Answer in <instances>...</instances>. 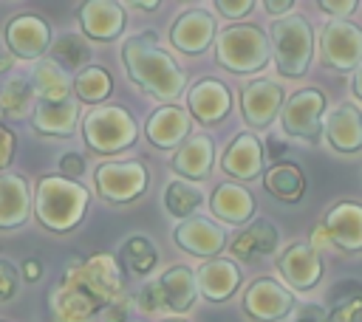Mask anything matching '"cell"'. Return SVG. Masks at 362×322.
<instances>
[{"mask_svg": "<svg viewBox=\"0 0 362 322\" xmlns=\"http://www.w3.org/2000/svg\"><path fill=\"white\" fill-rule=\"evenodd\" d=\"M156 282H158V291H161L164 311H170V314H187L195 305V297L201 294L198 291V277L187 266L167 268Z\"/></svg>", "mask_w": 362, "mask_h": 322, "instance_id": "24", "label": "cell"}, {"mask_svg": "<svg viewBox=\"0 0 362 322\" xmlns=\"http://www.w3.org/2000/svg\"><path fill=\"white\" fill-rule=\"evenodd\" d=\"M167 322H181V319H167Z\"/></svg>", "mask_w": 362, "mask_h": 322, "instance_id": "52", "label": "cell"}, {"mask_svg": "<svg viewBox=\"0 0 362 322\" xmlns=\"http://www.w3.org/2000/svg\"><path fill=\"white\" fill-rule=\"evenodd\" d=\"M122 65L133 85L158 102H173L181 96L187 76L181 65L158 48L153 31H141L122 42Z\"/></svg>", "mask_w": 362, "mask_h": 322, "instance_id": "1", "label": "cell"}, {"mask_svg": "<svg viewBox=\"0 0 362 322\" xmlns=\"http://www.w3.org/2000/svg\"><path fill=\"white\" fill-rule=\"evenodd\" d=\"M322 133L325 141L337 150V153H359L362 150V113L356 105H337L334 110H328V116L322 119Z\"/></svg>", "mask_w": 362, "mask_h": 322, "instance_id": "20", "label": "cell"}, {"mask_svg": "<svg viewBox=\"0 0 362 322\" xmlns=\"http://www.w3.org/2000/svg\"><path fill=\"white\" fill-rule=\"evenodd\" d=\"M195 277H198V291L209 302H226L240 285V268L223 257L206 260Z\"/></svg>", "mask_w": 362, "mask_h": 322, "instance_id": "26", "label": "cell"}, {"mask_svg": "<svg viewBox=\"0 0 362 322\" xmlns=\"http://www.w3.org/2000/svg\"><path fill=\"white\" fill-rule=\"evenodd\" d=\"M119 263H122V268H127L130 274L147 277V274L156 268V263H158V251H156V246H153L150 237H144V234H130V237L122 243V249H119Z\"/></svg>", "mask_w": 362, "mask_h": 322, "instance_id": "34", "label": "cell"}, {"mask_svg": "<svg viewBox=\"0 0 362 322\" xmlns=\"http://www.w3.org/2000/svg\"><path fill=\"white\" fill-rule=\"evenodd\" d=\"M277 243H280V232L269 220H255L243 232H238V237L229 243V251H232L235 260L255 263V260H263V257L274 254Z\"/></svg>", "mask_w": 362, "mask_h": 322, "instance_id": "27", "label": "cell"}, {"mask_svg": "<svg viewBox=\"0 0 362 322\" xmlns=\"http://www.w3.org/2000/svg\"><path fill=\"white\" fill-rule=\"evenodd\" d=\"M263 8H266L269 14H286V17H288V11L294 8V3H291V0H266Z\"/></svg>", "mask_w": 362, "mask_h": 322, "instance_id": "48", "label": "cell"}, {"mask_svg": "<svg viewBox=\"0 0 362 322\" xmlns=\"http://www.w3.org/2000/svg\"><path fill=\"white\" fill-rule=\"evenodd\" d=\"M127 322H139V319H127Z\"/></svg>", "mask_w": 362, "mask_h": 322, "instance_id": "53", "label": "cell"}, {"mask_svg": "<svg viewBox=\"0 0 362 322\" xmlns=\"http://www.w3.org/2000/svg\"><path fill=\"white\" fill-rule=\"evenodd\" d=\"M11 62H14L11 54H3V51H0V73H6V71L11 68Z\"/></svg>", "mask_w": 362, "mask_h": 322, "instance_id": "50", "label": "cell"}, {"mask_svg": "<svg viewBox=\"0 0 362 322\" xmlns=\"http://www.w3.org/2000/svg\"><path fill=\"white\" fill-rule=\"evenodd\" d=\"M320 243H331L342 251H362V203L356 201L334 203L314 229V246Z\"/></svg>", "mask_w": 362, "mask_h": 322, "instance_id": "9", "label": "cell"}, {"mask_svg": "<svg viewBox=\"0 0 362 322\" xmlns=\"http://www.w3.org/2000/svg\"><path fill=\"white\" fill-rule=\"evenodd\" d=\"M189 110L178 107V105H161L158 110H153L147 116L144 133L147 141L158 150H178L184 144V138L189 136Z\"/></svg>", "mask_w": 362, "mask_h": 322, "instance_id": "19", "label": "cell"}, {"mask_svg": "<svg viewBox=\"0 0 362 322\" xmlns=\"http://www.w3.org/2000/svg\"><path fill=\"white\" fill-rule=\"evenodd\" d=\"M173 169L184 178V181H201L209 175L212 164H215V144L209 136L198 133V136H189L173 155Z\"/></svg>", "mask_w": 362, "mask_h": 322, "instance_id": "25", "label": "cell"}, {"mask_svg": "<svg viewBox=\"0 0 362 322\" xmlns=\"http://www.w3.org/2000/svg\"><path fill=\"white\" fill-rule=\"evenodd\" d=\"M263 161L266 150L260 138L255 133H238L221 155V169L235 181H255L263 172Z\"/></svg>", "mask_w": 362, "mask_h": 322, "instance_id": "17", "label": "cell"}, {"mask_svg": "<svg viewBox=\"0 0 362 322\" xmlns=\"http://www.w3.org/2000/svg\"><path fill=\"white\" fill-rule=\"evenodd\" d=\"M82 138L102 155L127 150L136 141V119L119 105H99L82 119Z\"/></svg>", "mask_w": 362, "mask_h": 322, "instance_id": "6", "label": "cell"}, {"mask_svg": "<svg viewBox=\"0 0 362 322\" xmlns=\"http://www.w3.org/2000/svg\"><path fill=\"white\" fill-rule=\"evenodd\" d=\"M88 189L71 178L62 175H45L37 181L34 192V212L40 223L51 232H68L74 229L85 209H88Z\"/></svg>", "mask_w": 362, "mask_h": 322, "instance_id": "2", "label": "cell"}, {"mask_svg": "<svg viewBox=\"0 0 362 322\" xmlns=\"http://www.w3.org/2000/svg\"><path fill=\"white\" fill-rule=\"evenodd\" d=\"M187 110L201 124H218L232 110V93L223 82H218L212 76H201L187 90Z\"/></svg>", "mask_w": 362, "mask_h": 322, "instance_id": "15", "label": "cell"}, {"mask_svg": "<svg viewBox=\"0 0 362 322\" xmlns=\"http://www.w3.org/2000/svg\"><path fill=\"white\" fill-rule=\"evenodd\" d=\"M79 121V105L76 99H65V102H37L34 113H31V124L40 136H71L74 127Z\"/></svg>", "mask_w": 362, "mask_h": 322, "instance_id": "28", "label": "cell"}, {"mask_svg": "<svg viewBox=\"0 0 362 322\" xmlns=\"http://www.w3.org/2000/svg\"><path fill=\"white\" fill-rule=\"evenodd\" d=\"M320 59L331 71H351L362 65V28L351 20H328L317 37Z\"/></svg>", "mask_w": 362, "mask_h": 322, "instance_id": "8", "label": "cell"}, {"mask_svg": "<svg viewBox=\"0 0 362 322\" xmlns=\"http://www.w3.org/2000/svg\"><path fill=\"white\" fill-rule=\"evenodd\" d=\"M65 282L79 285L82 291H88L102 308H107L110 302H116L119 297H124V274H122V263L113 254H90V257H79L74 254L65 263L62 277Z\"/></svg>", "mask_w": 362, "mask_h": 322, "instance_id": "3", "label": "cell"}, {"mask_svg": "<svg viewBox=\"0 0 362 322\" xmlns=\"http://www.w3.org/2000/svg\"><path fill=\"white\" fill-rule=\"evenodd\" d=\"M272 54V40L257 25H229L215 37V62L232 73L263 71Z\"/></svg>", "mask_w": 362, "mask_h": 322, "instance_id": "5", "label": "cell"}, {"mask_svg": "<svg viewBox=\"0 0 362 322\" xmlns=\"http://www.w3.org/2000/svg\"><path fill=\"white\" fill-rule=\"evenodd\" d=\"M34 107H37V93H34L31 79L8 76L0 82V116L17 121V119L31 116Z\"/></svg>", "mask_w": 362, "mask_h": 322, "instance_id": "32", "label": "cell"}, {"mask_svg": "<svg viewBox=\"0 0 362 322\" xmlns=\"http://www.w3.org/2000/svg\"><path fill=\"white\" fill-rule=\"evenodd\" d=\"M31 85H34L37 102H65V99H74L71 96L74 79H68V71L62 65H57L54 59L34 62Z\"/></svg>", "mask_w": 362, "mask_h": 322, "instance_id": "30", "label": "cell"}, {"mask_svg": "<svg viewBox=\"0 0 362 322\" xmlns=\"http://www.w3.org/2000/svg\"><path fill=\"white\" fill-rule=\"evenodd\" d=\"M325 322H362V282H337V288L331 291Z\"/></svg>", "mask_w": 362, "mask_h": 322, "instance_id": "33", "label": "cell"}, {"mask_svg": "<svg viewBox=\"0 0 362 322\" xmlns=\"http://www.w3.org/2000/svg\"><path fill=\"white\" fill-rule=\"evenodd\" d=\"M82 34L99 42H110L124 31V8L113 0H90L79 6Z\"/></svg>", "mask_w": 362, "mask_h": 322, "instance_id": "22", "label": "cell"}, {"mask_svg": "<svg viewBox=\"0 0 362 322\" xmlns=\"http://www.w3.org/2000/svg\"><path fill=\"white\" fill-rule=\"evenodd\" d=\"M351 90H354V96L362 102V65L356 68V73H354V82H351Z\"/></svg>", "mask_w": 362, "mask_h": 322, "instance_id": "49", "label": "cell"}, {"mask_svg": "<svg viewBox=\"0 0 362 322\" xmlns=\"http://www.w3.org/2000/svg\"><path fill=\"white\" fill-rule=\"evenodd\" d=\"M110 90H113V79L99 65H88L74 76V93L79 102H90V105L105 102L110 96Z\"/></svg>", "mask_w": 362, "mask_h": 322, "instance_id": "35", "label": "cell"}, {"mask_svg": "<svg viewBox=\"0 0 362 322\" xmlns=\"http://www.w3.org/2000/svg\"><path fill=\"white\" fill-rule=\"evenodd\" d=\"M96 195L105 198L107 203H130L144 195L150 175L147 167L133 158V161H105L93 172Z\"/></svg>", "mask_w": 362, "mask_h": 322, "instance_id": "7", "label": "cell"}, {"mask_svg": "<svg viewBox=\"0 0 362 322\" xmlns=\"http://www.w3.org/2000/svg\"><path fill=\"white\" fill-rule=\"evenodd\" d=\"M269 37H272V54H274L277 71L288 79L305 76L314 54V31L308 20L300 14L277 17L269 28Z\"/></svg>", "mask_w": 362, "mask_h": 322, "instance_id": "4", "label": "cell"}, {"mask_svg": "<svg viewBox=\"0 0 362 322\" xmlns=\"http://www.w3.org/2000/svg\"><path fill=\"white\" fill-rule=\"evenodd\" d=\"M322 113H325V96L317 88H303L297 90L280 113V124L288 136L314 141L322 133Z\"/></svg>", "mask_w": 362, "mask_h": 322, "instance_id": "11", "label": "cell"}, {"mask_svg": "<svg viewBox=\"0 0 362 322\" xmlns=\"http://www.w3.org/2000/svg\"><path fill=\"white\" fill-rule=\"evenodd\" d=\"M130 305H133V299L124 294V297H119L116 302H110L107 308H105V322H127V311H130Z\"/></svg>", "mask_w": 362, "mask_h": 322, "instance_id": "43", "label": "cell"}, {"mask_svg": "<svg viewBox=\"0 0 362 322\" xmlns=\"http://www.w3.org/2000/svg\"><path fill=\"white\" fill-rule=\"evenodd\" d=\"M240 113L243 121L255 130L269 127L283 113V88L272 79H252L240 90Z\"/></svg>", "mask_w": 362, "mask_h": 322, "instance_id": "13", "label": "cell"}, {"mask_svg": "<svg viewBox=\"0 0 362 322\" xmlns=\"http://www.w3.org/2000/svg\"><path fill=\"white\" fill-rule=\"evenodd\" d=\"M0 322H3V319H0Z\"/></svg>", "mask_w": 362, "mask_h": 322, "instance_id": "54", "label": "cell"}, {"mask_svg": "<svg viewBox=\"0 0 362 322\" xmlns=\"http://www.w3.org/2000/svg\"><path fill=\"white\" fill-rule=\"evenodd\" d=\"M266 147H269V150H266V155H269V158H272L274 164H280V158H283V153L288 150V147H286V144H283V141H280L277 136H269V141H266Z\"/></svg>", "mask_w": 362, "mask_h": 322, "instance_id": "45", "label": "cell"}, {"mask_svg": "<svg viewBox=\"0 0 362 322\" xmlns=\"http://www.w3.org/2000/svg\"><path fill=\"white\" fill-rule=\"evenodd\" d=\"M294 311V294L272 277H257L243 291V314L255 322H280Z\"/></svg>", "mask_w": 362, "mask_h": 322, "instance_id": "10", "label": "cell"}, {"mask_svg": "<svg viewBox=\"0 0 362 322\" xmlns=\"http://www.w3.org/2000/svg\"><path fill=\"white\" fill-rule=\"evenodd\" d=\"M198 203H201V189L187 184L184 178H175V181H170L164 186V206H167V212L173 217H184L187 220L198 209Z\"/></svg>", "mask_w": 362, "mask_h": 322, "instance_id": "37", "label": "cell"}, {"mask_svg": "<svg viewBox=\"0 0 362 322\" xmlns=\"http://www.w3.org/2000/svg\"><path fill=\"white\" fill-rule=\"evenodd\" d=\"M170 42L181 54H189V56L204 54L215 42V20H212V14H206L204 8L181 11L170 25Z\"/></svg>", "mask_w": 362, "mask_h": 322, "instance_id": "16", "label": "cell"}, {"mask_svg": "<svg viewBox=\"0 0 362 322\" xmlns=\"http://www.w3.org/2000/svg\"><path fill=\"white\" fill-rule=\"evenodd\" d=\"M209 209L218 220L223 223H246L252 215H255V198L249 189H243L240 184H218L212 198H209Z\"/></svg>", "mask_w": 362, "mask_h": 322, "instance_id": "29", "label": "cell"}, {"mask_svg": "<svg viewBox=\"0 0 362 322\" xmlns=\"http://www.w3.org/2000/svg\"><path fill=\"white\" fill-rule=\"evenodd\" d=\"M48 308H51V319L54 322H90L96 316V311H102V305L82 291L74 282L59 280L48 297Z\"/></svg>", "mask_w": 362, "mask_h": 322, "instance_id": "21", "label": "cell"}, {"mask_svg": "<svg viewBox=\"0 0 362 322\" xmlns=\"http://www.w3.org/2000/svg\"><path fill=\"white\" fill-rule=\"evenodd\" d=\"M136 8H141V11H156L158 8V3L156 0H147V3H133Z\"/></svg>", "mask_w": 362, "mask_h": 322, "instance_id": "51", "label": "cell"}, {"mask_svg": "<svg viewBox=\"0 0 362 322\" xmlns=\"http://www.w3.org/2000/svg\"><path fill=\"white\" fill-rule=\"evenodd\" d=\"M215 8L229 20H240L255 8V0H215Z\"/></svg>", "mask_w": 362, "mask_h": 322, "instance_id": "40", "label": "cell"}, {"mask_svg": "<svg viewBox=\"0 0 362 322\" xmlns=\"http://www.w3.org/2000/svg\"><path fill=\"white\" fill-rule=\"evenodd\" d=\"M11 158H14V136L0 124V172L11 164Z\"/></svg>", "mask_w": 362, "mask_h": 322, "instance_id": "44", "label": "cell"}, {"mask_svg": "<svg viewBox=\"0 0 362 322\" xmlns=\"http://www.w3.org/2000/svg\"><path fill=\"white\" fill-rule=\"evenodd\" d=\"M6 48L17 59H42L51 51V25L37 14H14L3 31Z\"/></svg>", "mask_w": 362, "mask_h": 322, "instance_id": "12", "label": "cell"}, {"mask_svg": "<svg viewBox=\"0 0 362 322\" xmlns=\"http://www.w3.org/2000/svg\"><path fill=\"white\" fill-rule=\"evenodd\" d=\"M34 195L28 181L14 172H0V229H17L28 220Z\"/></svg>", "mask_w": 362, "mask_h": 322, "instance_id": "23", "label": "cell"}, {"mask_svg": "<svg viewBox=\"0 0 362 322\" xmlns=\"http://www.w3.org/2000/svg\"><path fill=\"white\" fill-rule=\"evenodd\" d=\"M317 6H320L322 11H328V14H334L337 20H345L348 14L356 11V0H320Z\"/></svg>", "mask_w": 362, "mask_h": 322, "instance_id": "42", "label": "cell"}, {"mask_svg": "<svg viewBox=\"0 0 362 322\" xmlns=\"http://www.w3.org/2000/svg\"><path fill=\"white\" fill-rule=\"evenodd\" d=\"M42 277V266H40V260H25L23 263V280H28V282H37Z\"/></svg>", "mask_w": 362, "mask_h": 322, "instance_id": "46", "label": "cell"}, {"mask_svg": "<svg viewBox=\"0 0 362 322\" xmlns=\"http://www.w3.org/2000/svg\"><path fill=\"white\" fill-rule=\"evenodd\" d=\"M277 271L294 291H311L322 280V260L314 243H291L277 257Z\"/></svg>", "mask_w": 362, "mask_h": 322, "instance_id": "14", "label": "cell"}, {"mask_svg": "<svg viewBox=\"0 0 362 322\" xmlns=\"http://www.w3.org/2000/svg\"><path fill=\"white\" fill-rule=\"evenodd\" d=\"M59 172H62V178H71V181L79 178L85 172V158L76 155V153H65L59 158Z\"/></svg>", "mask_w": 362, "mask_h": 322, "instance_id": "41", "label": "cell"}, {"mask_svg": "<svg viewBox=\"0 0 362 322\" xmlns=\"http://www.w3.org/2000/svg\"><path fill=\"white\" fill-rule=\"evenodd\" d=\"M263 186L269 195H274L283 203H297L305 195V172L294 161H280L272 164L263 172Z\"/></svg>", "mask_w": 362, "mask_h": 322, "instance_id": "31", "label": "cell"}, {"mask_svg": "<svg viewBox=\"0 0 362 322\" xmlns=\"http://www.w3.org/2000/svg\"><path fill=\"white\" fill-rule=\"evenodd\" d=\"M286 322H325V314H320L317 305H308L303 314H297L294 319H286Z\"/></svg>", "mask_w": 362, "mask_h": 322, "instance_id": "47", "label": "cell"}, {"mask_svg": "<svg viewBox=\"0 0 362 322\" xmlns=\"http://www.w3.org/2000/svg\"><path fill=\"white\" fill-rule=\"evenodd\" d=\"M173 240L178 249H184L195 257H209V260H215V254H221L226 249V232L209 217L181 220L173 232Z\"/></svg>", "mask_w": 362, "mask_h": 322, "instance_id": "18", "label": "cell"}, {"mask_svg": "<svg viewBox=\"0 0 362 322\" xmlns=\"http://www.w3.org/2000/svg\"><path fill=\"white\" fill-rule=\"evenodd\" d=\"M51 59L57 62V65H62L65 71H82V68H88L85 62H90V45H88V40L82 37V34H62L59 40H54V45H51Z\"/></svg>", "mask_w": 362, "mask_h": 322, "instance_id": "36", "label": "cell"}, {"mask_svg": "<svg viewBox=\"0 0 362 322\" xmlns=\"http://www.w3.org/2000/svg\"><path fill=\"white\" fill-rule=\"evenodd\" d=\"M136 302L141 305V311H164V302H161V291H158V282H144L136 294Z\"/></svg>", "mask_w": 362, "mask_h": 322, "instance_id": "39", "label": "cell"}, {"mask_svg": "<svg viewBox=\"0 0 362 322\" xmlns=\"http://www.w3.org/2000/svg\"><path fill=\"white\" fill-rule=\"evenodd\" d=\"M20 282H23L20 268H17L14 263H8V260L0 257V302L14 299L17 291H20Z\"/></svg>", "mask_w": 362, "mask_h": 322, "instance_id": "38", "label": "cell"}]
</instances>
